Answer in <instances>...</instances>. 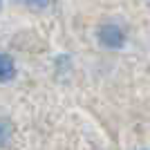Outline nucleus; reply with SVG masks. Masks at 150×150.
<instances>
[{"mask_svg": "<svg viewBox=\"0 0 150 150\" xmlns=\"http://www.w3.org/2000/svg\"><path fill=\"white\" fill-rule=\"evenodd\" d=\"M0 9H2V0H0Z\"/></svg>", "mask_w": 150, "mask_h": 150, "instance_id": "nucleus-5", "label": "nucleus"}, {"mask_svg": "<svg viewBox=\"0 0 150 150\" xmlns=\"http://www.w3.org/2000/svg\"><path fill=\"white\" fill-rule=\"evenodd\" d=\"M11 141V123L7 119H0V148Z\"/></svg>", "mask_w": 150, "mask_h": 150, "instance_id": "nucleus-3", "label": "nucleus"}, {"mask_svg": "<svg viewBox=\"0 0 150 150\" xmlns=\"http://www.w3.org/2000/svg\"><path fill=\"white\" fill-rule=\"evenodd\" d=\"M99 43L105 47V50H121L125 45V31L114 23H105V25L99 27Z\"/></svg>", "mask_w": 150, "mask_h": 150, "instance_id": "nucleus-1", "label": "nucleus"}, {"mask_svg": "<svg viewBox=\"0 0 150 150\" xmlns=\"http://www.w3.org/2000/svg\"><path fill=\"white\" fill-rule=\"evenodd\" d=\"M16 76V61L9 54L0 52V83H9Z\"/></svg>", "mask_w": 150, "mask_h": 150, "instance_id": "nucleus-2", "label": "nucleus"}, {"mask_svg": "<svg viewBox=\"0 0 150 150\" xmlns=\"http://www.w3.org/2000/svg\"><path fill=\"white\" fill-rule=\"evenodd\" d=\"M25 5L31 7V9H45L50 5V0H25Z\"/></svg>", "mask_w": 150, "mask_h": 150, "instance_id": "nucleus-4", "label": "nucleus"}]
</instances>
